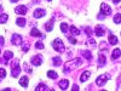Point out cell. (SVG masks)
<instances>
[{
    "instance_id": "24",
    "label": "cell",
    "mask_w": 121,
    "mask_h": 91,
    "mask_svg": "<svg viewBox=\"0 0 121 91\" xmlns=\"http://www.w3.org/2000/svg\"><path fill=\"white\" fill-rule=\"evenodd\" d=\"M70 32H72L74 35H79V34H80V30H79L75 26H70Z\"/></svg>"
},
{
    "instance_id": "8",
    "label": "cell",
    "mask_w": 121,
    "mask_h": 91,
    "mask_svg": "<svg viewBox=\"0 0 121 91\" xmlns=\"http://www.w3.org/2000/svg\"><path fill=\"white\" fill-rule=\"evenodd\" d=\"M95 33L97 36H103L105 34V30H104V27L103 26H97L96 29H95Z\"/></svg>"
},
{
    "instance_id": "4",
    "label": "cell",
    "mask_w": 121,
    "mask_h": 91,
    "mask_svg": "<svg viewBox=\"0 0 121 91\" xmlns=\"http://www.w3.org/2000/svg\"><path fill=\"white\" fill-rule=\"evenodd\" d=\"M11 43H12L15 46L22 45V44H23L22 35H19V34H12V36H11Z\"/></svg>"
},
{
    "instance_id": "37",
    "label": "cell",
    "mask_w": 121,
    "mask_h": 91,
    "mask_svg": "<svg viewBox=\"0 0 121 91\" xmlns=\"http://www.w3.org/2000/svg\"><path fill=\"white\" fill-rule=\"evenodd\" d=\"M104 17H105V15H103V14H100V15H98V18H99V19H103Z\"/></svg>"
},
{
    "instance_id": "18",
    "label": "cell",
    "mask_w": 121,
    "mask_h": 91,
    "mask_svg": "<svg viewBox=\"0 0 121 91\" xmlns=\"http://www.w3.org/2000/svg\"><path fill=\"white\" fill-rule=\"evenodd\" d=\"M16 23H17L18 27H24V26H26V18H23V17H18V18L16 19Z\"/></svg>"
},
{
    "instance_id": "32",
    "label": "cell",
    "mask_w": 121,
    "mask_h": 91,
    "mask_svg": "<svg viewBox=\"0 0 121 91\" xmlns=\"http://www.w3.org/2000/svg\"><path fill=\"white\" fill-rule=\"evenodd\" d=\"M23 69L26 70V72H27V73H32V69H30V68H29V67H28V66H27L26 63L23 64Z\"/></svg>"
},
{
    "instance_id": "34",
    "label": "cell",
    "mask_w": 121,
    "mask_h": 91,
    "mask_svg": "<svg viewBox=\"0 0 121 91\" xmlns=\"http://www.w3.org/2000/svg\"><path fill=\"white\" fill-rule=\"evenodd\" d=\"M68 39H69V41L72 43V44H76V40H75V39H74L73 36H69Z\"/></svg>"
},
{
    "instance_id": "29",
    "label": "cell",
    "mask_w": 121,
    "mask_h": 91,
    "mask_svg": "<svg viewBox=\"0 0 121 91\" xmlns=\"http://www.w3.org/2000/svg\"><path fill=\"white\" fill-rule=\"evenodd\" d=\"M87 45H92V46H96V41L92 39V38H88V40H87Z\"/></svg>"
},
{
    "instance_id": "16",
    "label": "cell",
    "mask_w": 121,
    "mask_h": 91,
    "mask_svg": "<svg viewBox=\"0 0 121 91\" xmlns=\"http://www.w3.org/2000/svg\"><path fill=\"white\" fill-rule=\"evenodd\" d=\"M120 55H121V51H120V49H115L114 51H113V54H112V59H113V61L117 59V58L120 57Z\"/></svg>"
},
{
    "instance_id": "38",
    "label": "cell",
    "mask_w": 121,
    "mask_h": 91,
    "mask_svg": "<svg viewBox=\"0 0 121 91\" xmlns=\"http://www.w3.org/2000/svg\"><path fill=\"white\" fill-rule=\"evenodd\" d=\"M73 90H74V91H78V90H79V86H78V85H74V86H73Z\"/></svg>"
},
{
    "instance_id": "28",
    "label": "cell",
    "mask_w": 121,
    "mask_h": 91,
    "mask_svg": "<svg viewBox=\"0 0 121 91\" xmlns=\"http://www.w3.org/2000/svg\"><path fill=\"white\" fill-rule=\"evenodd\" d=\"M68 24L67 23H62V24H60V30H62V32L63 33H67V30H68Z\"/></svg>"
},
{
    "instance_id": "22",
    "label": "cell",
    "mask_w": 121,
    "mask_h": 91,
    "mask_svg": "<svg viewBox=\"0 0 121 91\" xmlns=\"http://www.w3.org/2000/svg\"><path fill=\"white\" fill-rule=\"evenodd\" d=\"M41 90H44V91H50V89H48L45 84H39L38 87H35V91H41Z\"/></svg>"
},
{
    "instance_id": "17",
    "label": "cell",
    "mask_w": 121,
    "mask_h": 91,
    "mask_svg": "<svg viewBox=\"0 0 121 91\" xmlns=\"http://www.w3.org/2000/svg\"><path fill=\"white\" fill-rule=\"evenodd\" d=\"M117 41H119L117 36L112 35V34L109 35V44H110V45H116V44H117Z\"/></svg>"
},
{
    "instance_id": "11",
    "label": "cell",
    "mask_w": 121,
    "mask_h": 91,
    "mask_svg": "<svg viewBox=\"0 0 121 91\" xmlns=\"http://www.w3.org/2000/svg\"><path fill=\"white\" fill-rule=\"evenodd\" d=\"M28 83H29V79L27 77H22L21 79H19V85H21L22 87H24V89L28 87Z\"/></svg>"
},
{
    "instance_id": "26",
    "label": "cell",
    "mask_w": 121,
    "mask_h": 91,
    "mask_svg": "<svg viewBox=\"0 0 121 91\" xmlns=\"http://www.w3.org/2000/svg\"><path fill=\"white\" fill-rule=\"evenodd\" d=\"M60 63H62V59H60V57H53V66H60Z\"/></svg>"
},
{
    "instance_id": "23",
    "label": "cell",
    "mask_w": 121,
    "mask_h": 91,
    "mask_svg": "<svg viewBox=\"0 0 121 91\" xmlns=\"http://www.w3.org/2000/svg\"><path fill=\"white\" fill-rule=\"evenodd\" d=\"M47 77L50 79H56V78H58V74L55 72V70H48V72H47Z\"/></svg>"
},
{
    "instance_id": "31",
    "label": "cell",
    "mask_w": 121,
    "mask_h": 91,
    "mask_svg": "<svg viewBox=\"0 0 121 91\" xmlns=\"http://www.w3.org/2000/svg\"><path fill=\"white\" fill-rule=\"evenodd\" d=\"M6 77V70L4 68H0V78H5Z\"/></svg>"
},
{
    "instance_id": "33",
    "label": "cell",
    "mask_w": 121,
    "mask_h": 91,
    "mask_svg": "<svg viewBox=\"0 0 121 91\" xmlns=\"http://www.w3.org/2000/svg\"><path fill=\"white\" fill-rule=\"evenodd\" d=\"M22 50L24 52H27L28 50H29V44H23V46H22Z\"/></svg>"
},
{
    "instance_id": "39",
    "label": "cell",
    "mask_w": 121,
    "mask_h": 91,
    "mask_svg": "<svg viewBox=\"0 0 121 91\" xmlns=\"http://www.w3.org/2000/svg\"><path fill=\"white\" fill-rule=\"evenodd\" d=\"M120 1H121V0H113V3H114V4H119Z\"/></svg>"
},
{
    "instance_id": "30",
    "label": "cell",
    "mask_w": 121,
    "mask_h": 91,
    "mask_svg": "<svg viewBox=\"0 0 121 91\" xmlns=\"http://www.w3.org/2000/svg\"><path fill=\"white\" fill-rule=\"evenodd\" d=\"M35 47H36L38 50H43V49H44V44H43L41 41H38V43L35 44Z\"/></svg>"
},
{
    "instance_id": "12",
    "label": "cell",
    "mask_w": 121,
    "mask_h": 91,
    "mask_svg": "<svg viewBox=\"0 0 121 91\" xmlns=\"http://www.w3.org/2000/svg\"><path fill=\"white\" fill-rule=\"evenodd\" d=\"M59 87H60V90H67L68 89V86H69V82L67 79H63V80H60L59 82Z\"/></svg>"
},
{
    "instance_id": "10",
    "label": "cell",
    "mask_w": 121,
    "mask_h": 91,
    "mask_svg": "<svg viewBox=\"0 0 121 91\" xmlns=\"http://www.w3.org/2000/svg\"><path fill=\"white\" fill-rule=\"evenodd\" d=\"M15 12L17 14V15H26L27 14V7L26 6H17L16 9H15Z\"/></svg>"
},
{
    "instance_id": "19",
    "label": "cell",
    "mask_w": 121,
    "mask_h": 91,
    "mask_svg": "<svg viewBox=\"0 0 121 91\" xmlns=\"http://www.w3.org/2000/svg\"><path fill=\"white\" fill-rule=\"evenodd\" d=\"M30 35H32V36H38V38H41L43 36V34L40 33L36 28H33L32 30H30Z\"/></svg>"
},
{
    "instance_id": "41",
    "label": "cell",
    "mask_w": 121,
    "mask_h": 91,
    "mask_svg": "<svg viewBox=\"0 0 121 91\" xmlns=\"http://www.w3.org/2000/svg\"><path fill=\"white\" fill-rule=\"evenodd\" d=\"M0 54H1V49H0Z\"/></svg>"
},
{
    "instance_id": "36",
    "label": "cell",
    "mask_w": 121,
    "mask_h": 91,
    "mask_svg": "<svg viewBox=\"0 0 121 91\" xmlns=\"http://www.w3.org/2000/svg\"><path fill=\"white\" fill-rule=\"evenodd\" d=\"M4 43H5V41H4V38L0 36V45H4Z\"/></svg>"
},
{
    "instance_id": "40",
    "label": "cell",
    "mask_w": 121,
    "mask_h": 91,
    "mask_svg": "<svg viewBox=\"0 0 121 91\" xmlns=\"http://www.w3.org/2000/svg\"><path fill=\"white\" fill-rule=\"evenodd\" d=\"M10 1H11V3H17L18 0H10Z\"/></svg>"
},
{
    "instance_id": "27",
    "label": "cell",
    "mask_w": 121,
    "mask_h": 91,
    "mask_svg": "<svg viewBox=\"0 0 121 91\" xmlns=\"http://www.w3.org/2000/svg\"><path fill=\"white\" fill-rule=\"evenodd\" d=\"M114 22H115L116 24L121 23V15H120V14H116V15L114 16Z\"/></svg>"
},
{
    "instance_id": "9",
    "label": "cell",
    "mask_w": 121,
    "mask_h": 91,
    "mask_svg": "<svg viewBox=\"0 0 121 91\" xmlns=\"http://www.w3.org/2000/svg\"><path fill=\"white\" fill-rule=\"evenodd\" d=\"M19 73H21V67L16 63V66L11 69V75H12L13 78H17V77L19 75Z\"/></svg>"
},
{
    "instance_id": "7",
    "label": "cell",
    "mask_w": 121,
    "mask_h": 91,
    "mask_svg": "<svg viewBox=\"0 0 121 91\" xmlns=\"http://www.w3.org/2000/svg\"><path fill=\"white\" fill-rule=\"evenodd\" d=\"M46 15V11L44 9H36L35 11H34V14H33V16L35 17V18H41V17H44Z\"/></svg>"
},
{
    "instance_id": "15",
    "label": "cell",
    "mask_w": 121,
    "mask_h": 91,
    "mask_svg": "<svg viewBox=\"0 0 121 91\" xmlns=\"http://www.w3.org/2000/svg\"><path fill=\"white\" fill-rule=\"evenodd\" d=\"M105 62H107L105 56H104V55H99V57H98V66H99V67H103V66L105 64Z\"/></svg>"
},
{
    "instance_id": "13",
    "label": "cell",
    "mask_w": 121,
    "mask_h": 91,
    "mask_svg": "<svg viewBox=\"0 0 121 91\" xmlns=\"http://www.w3.org/2000/svg\"><path fill=\"white\" fill-rule=\"evenodd\" d=\"M90 75H91V73L88 72V70H85V72L81 74V77H80V82H82V83H85L86 80L90 78Z\"/></svg>"
},
{
    "instance_id": "20",
    "label": "cell",
    "mask_w": 121,
    "mask_h": 91,
    "mask_svg": "<svg viewBox=\"0 0 121 91\" xmlns=\"http://www.w3.org/2000/svg\"><path fill=\"white\" fill-rule=\"evenodd\" d=\"M13 57V54L11 52V51H5V54H4V58H5V63H7L9 62V59H11Z\"/></svg>"
},
{
    "instance_id": "43",
    "label": "cell",
    "mask_w": 121,
    "mask_h": 91,
    "mask_svg": "<svg viewBox=\"0 0 121 91\" xmlns=\"http://www.w3.org/2000/svg\"><path fill=\"white\" fill-rule=\"evenodd\" d=\"M47 1H50V0H47Z\"/></svg>"
},
{
    "instance_id": "42",
    "label": "cell",
    "mask_w": 121,
    "mask_h": 91,
    "mask_svg": "<svg viewBox=\"0 0 121 91\" xmlns=\"http://www.w3.org/2000/svg\"><path fill=\"white\" fill-rule=\"evenodd\" d=\"M0 10H1V6H0Z\"/></svg>"
},
{
    "instance_id": "5",
    "label": "cell",
    "mask_w": 121,
    "mask_h": 91,
    "mask_svg": "<svg viewBox=\"0 0 121 91\" xmlns=\"http://www.w3.org/2000/svg\"><path fill=\"white\" fill-rule=\"evenodd\" d=\"M100 14H103L105 16L112 15V7H110L109 5H107L105 3H102L100 4Z\"/></svg>"
},
{
    "instance_id": "21",
    "label": "cell",
    "mask_w": 121,
    "mask_h": 91,
    "mask_svg": "<svg viewBox=\"0 0 121 91\" xmlns=\"http://www.w3.org/2000/svg\"><path fill=\"white\" fill-rule=\"evenodd\" d=\"M81 55H82L85 58H87L88 61H91V58H92V54H91L90 51H87V50H84V51H81Z\"/></svg>"
},
{
    "instance_id": "3",
    "label": "cell",
    "mask_w": 121,
    "mask_h": 91,
    "mask_svg": "<svg viewBox=\"0 0 121 91\" xmlns=\"http://www.w3.org/2000/svg\"><path fill=\"white\" fill-rule=\"evenodd\" d=\"M109 74H102V75H99L98 78H97V80H96V84L98 85V86H104L105 85V83L109 80Z\"/></svg>"
},
{
    "instance_id": "25",
    "label": "cell",
    "mask_w": 121,
    "mask_h": 91,
    "mask_svg": "<svg viewBox=\"0 0 121 91\" xmlns=\"http://www.w3.org/2000/svg\"><path fill=\"white\" fill-rule=\"evenodd\" d=\"M7 18H9V16H7L6 14H3L1 16H0V23H1V24L6 23V22H7Z\"/></svg>"
},
{
    "instance_id": "2",
    "label": "cell",
    "mask_w": 121,
    "mask_h": 91,
    "mask_svg": "<svg viewBox=\"0 0 121 91\" xmlns=\"http://www.w3.org/2000/svg\"><path fill=\"white\" fill-rule=\"evenodd\" d=\"M52 47L56 50L57 52H63L64 51V44H63V41L60 39H55L53 40V43H52Z\"/></svg>"
},
{
    "instance_id": "1",
    "label": "cell",
    "mask_w": 121,
    "mask_h": 91,
    "mask_svg": "<svg viewBox=\"0 0 121 91\" xmlns=\"http://www.w3.org/2000/svg\"><path fill=\"white\" fill-rule=\"evenodd\" d=\"M80 64H81V59L80 58H74L73 61H69V62L65 63V68H64V73H68L69 72V69H72V68H76L79 67Z\"/></svg>"
},
{
    "instance_id": "6",
    "label": "cell",
    "mask_w": 121,
    "mask_h": 91,
    "mask_svg": "<svg viewBox=\"0 0 121 91\" xmlns=\"http://www.w3.org/2000/svg\"><path fill=\"white\" fill-rule=\"evenodd\" d=\"M30 62H32V64H34V66H40L43 63V56L41 55H36V56H34L32 59H30Z\"/></svg>"
},
{
    "instance_id": "14",
    "label": "cell",
    "mask_w": 121,
    "mask_h": 91,
    "mask_svg": "<svg viewBox=\"0 0 121 91\" xmlns=\"http://www.w3.org/2000/svg\"><path fill=\"white\" fill-rule=\"evenodd\" d=\"M53 23H55V19H51V21H48V22L45 24L46 32H51V30L53 29Z\"/></svg>"
},
{
    "instance_id": "35",
    "label": "cell",
    "mask_w": 121,
    "mask_h": 91,
    "mask_svg": "<svg viewBox=\"0 0 121 91\" xmlns=\"http://www.w3.org/2000/svg\"><path fill=\"white\" fill-rule=\"evenodd\" d=\"M86 34L87 35H91V34H92V30H91L90 28H86Z\"/></svg>"
}]
</instances>
